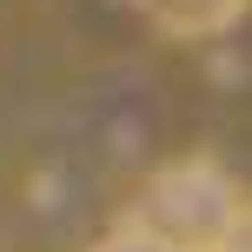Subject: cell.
Returning <instances> with one entry per match:
<instances>
[{"mask_svg":"<svg viewBox=\"0 0 252 252\" xmlns=\"http://www.w3.org/2000/svg\"><path fill=\"white\" fill-rule=\"evenodd\" d=\"M126 232L159 252H246V199L213 159H173L133 186Z\"/></svg>","mask_w":252,"mask_h":252,"instance_id":"6da1fadb","label":"cell"},{"mask_svg":"<svg viewBox=\"0 0 252 252\" xmlns=\"http://www.w3.org/2000/svg\"><path fill=\"white\" fill-rule=\"evenodd\" d=\"M166 40H219L239 27L246 0H133Z\"/></svg>","mask_w":252,"mask_h":252,"instance_id":"7a4b0ae2","label":"cell"},{"mask_svg":"<svg viewBox=\"0 0 252 252\" xmlns=\"http://www.w3.org/2000/svg\"><path fill=\"white\" fill-rule=\"evenodd\" d=\"M93 252H159V246H153V239H139V232H126V226H120V232H106V239L93 246Z\"/></svg>","mask_w":252,"mask_h":252,"instance_id":"3957f363","label":"cell"}]
</instances>
